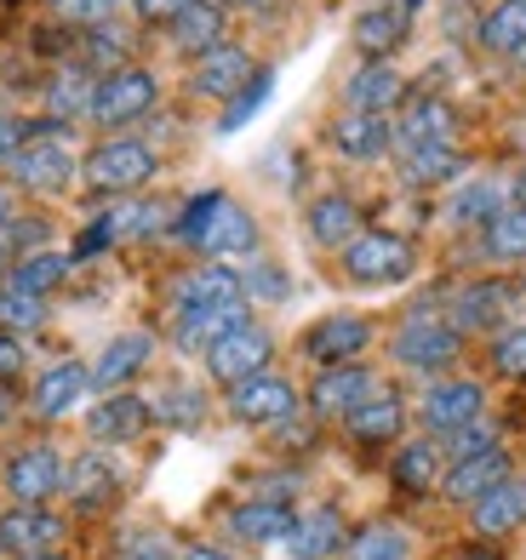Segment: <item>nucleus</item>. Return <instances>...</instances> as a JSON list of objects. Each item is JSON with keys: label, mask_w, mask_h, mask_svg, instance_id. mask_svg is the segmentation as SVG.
I'll list each match as a JSON object with an SVG mask.
<instances>
[{"label": "nucleus", "mask_w": 526, "mask_h": 560, "mask_svg": "<svg viewBox=\"0 0 526 560\" xmlns=\"http://www.w3.org/2000/svg\"><path fill=\"white\" fill-rule=\"evenodd\" d=\"M12 184L23 195H58L74 184V172H81V155L69 149V126L63 120H40L30 126V143L12 155Z\"/></svg>", "instance_id": "obj_1"}, {"label": "nucleus", "mask_w": 526, "mask_h": 560, "mask_svg": "<svg viewBox=\"0 0 526 560\" xmlns=\"http://www.w3.org/2000/svg\"><path fill=\"white\" fill-rule=\"evenodd\" d=\"M161 104V81H155V69H109V74H97V92H92V109L86 120L92 126H104V132H127V126H138L149 109Z\"/></svg>", "instance_id": "obj_2"}, {"label": "nucleus", "mask_w": 526, "mask_h": 560, "mask_svg": "<svg viewBox=\"0 0 526 560\" xmlns=\"http://www.w3.org/2000/svg\"><path fill=\"white\" fill-rule=\"evenodd\" d=\"M155 172H161L155 143H143V138H132V132H115V138L92 143L86 155H81V177H86L92 189H104V195L143 189Z\"/></svg>", "instance_id": "obj_3"}, {"label": "nucleus", "mask_w": 526, "mask_h": 560, "mask_svg": "<svg viewBox=\"0 0 526 560\" xmlns=\"http://www.w3.org/2000/svg\"><path fill=\"white\" fill-rule=\"evenodd\" d=\"M338 258H343V275L355 280V287H400V280H412V269H418L412 241L395 235V229H361Z\"/></svg>", "instance_id": "obj_4"}, {"label": "nucleus", "mask_w": 526, "mask_h": 560, "mask_svg": "<svg viewBox=\"0 0 526 560\" xmlns=\"http://www.w3.org/2000/svg\"><path fill=\"white\" fill-rule=\"evenodd\" d=\"M389 354H395V366H407V372H446L464 354V332L446 315L418 310L412 320H400Z\"/></svg>", "instance_id": "obj_5"}, {"label": "nucleus", "mask_w": 526, "mask_h": 560, "mask_svg": "<svg viewBox=\"0 0 526 560\" xmlns=\"http://www.w3.org/2000/svg\"><path fill=\"white\" fill-rule=\"evenodd\" d=\"M63 480H69V464L58 457V446H17L7 464H0V487H7L12 503H52L63 492Z\"/></svg>", "instance_id": "obj_6"}, {"label": "nucleus", "mask_w": 526, "mask_h": 560, "mask_svg": "<svg viewBox=\"0 0 526 560\" xmlns=\"http://www.w3.org/2000/svg\"><path fill=\"white\" fill-rule=\"evenodd\" d=\"M366 349H372V320L355 315V310L320 315L309 332H304V354H309L315 366H355Z\"/></svg>", "instance_id": "obj_7"}, {"label": "nucleus", "mask_w": 526, "mask_h": 560, "mask_svg": "<svg viewBox=\"0 0 526 560\" xmlns=\"http://www.w3.org/2000/svg\"><path fill=\"white\" fill-rule=\"evenodd\" d=\"M269 361H274V338L264 332V326H235L223 343H212L207 349V372L218 377L223 389H235V384H246V377H258V372H269Z\"/></svg>", "instance_id": "obj_8"}, {"label": "nucleus", "mask_w": 526, "mask_h": 560, "mask_svg": "<svg viewBox=\"0 0 526 560\" xmlns=\"http://www.w3.org/2000/svg\"><path fill=\"white\" fill-rule=\"evenodd\" d=\"M230 418L264 423V429L292 423V418H297V389H292V377L258 372V377H246V384H235V389H230Z\"/></svg>", "instance_id": "obj_9"}, {"label": "nucleus", "mask_w": 526, "mask_h": 560, "mask_svg": "<svg viewBox=\"0 0 526 560\" xmlns=\"http://www.w3.org/2000/svg\"><path fill=\"white\" fill-rule=\"evenodd\" d=\"M378 372L372 366H320V377L309 384V412L315 418H349L355 406H366L372 395H378Z\"/></svg>", "instance_id": "obj_10"}, {"label": "nucleus", "mask_w": 526, "mask_h": 560, "mask_svg": "<svg viewBox=\"0 0 526 560\" xmlns=\"http://www.w3.org/2000/svg\"><path fill=\"white\" fill-rule=\"evenodd\" d=\"M481 412H487V389L475 384V377H435V384L423 389V423H430L435 435L481 423Z\"/></svg>", "instance_id": "obj_11"}, {"label": "nucleus", "mask_w": 526, "mask_h": 560, "mask_svg": "<svg viewBox=\"0 0 526 560\" xmlns=\"http://www.w3.org/2000/svg\"><path fill=\"white\" fill-rule=\"evenodd\" d=\"M58 538H63V515L46 503H12L0 515V555H12V560L58 549Z\"/></svg>", "instance_id": "obj_12"}, {"label": "nucleus", "mask_w": 526, "mask_h": 560, "mask_svg": "<svg viewBox=\"0 0 526 560\" xmlns=\"http://www.w3.org/2000/svg\"><path fill=\"white\" fill-rule=\"evenodd\" d=\"M235 303H246V287H241V275L230 264H200V269H189L178 287H172V310H178V315L235 310Z\"/></svg>", "instance_id": "obj_13"}, {"label": "nucleus", "mask_w": 526, "mask_h": 560, "mask_svg": "<svg viewBox=\"0 0 526 560\" xmlns=\"http://www.w3.org/2000/svg\"><path fill=\"white\" fill-rule=\"evenodd\" d=\"M510 303H515V287L510 280H469V287L453 298V320L458 332H504L510 326Z\"/></svg>", "instance_id": "obj_14"}, {"label": "nucleus", "mask_w": 526, "mask_h": 560, "mask_svg": "<svg viewBox=\"0 0 526 560\" xmlns=\"http://www.w3.org/2000/svg\"><path fill=\"white\" fill-rule=\"evenodd\" d=\"M200 258H212V264H230V258H253L258 252V218L241 207V200L223 195L218 200V212L207 223V235H200Z\"/></svg>", "instance_id": "obj_15"}, {"label": "nucleus", "mask_w": 526, "mask_h": 560, "mask_svg": "<svg viewBox=\"0 0 526 560\" xmlns=\"http://www.w3.org/2000/svg\"><path fill=\"white\" fill-rule=\"evenodd\" d=\"M258 74V63H253V52L246 46H235V40H223V46H212V52H200L195 58V74H189V86L200 92V97H230L246 86Z\"/></svg>", "instance_id": "obj_16"}, {"label": "nucleus", "mask_w": 526, "mask_h": 560, "mask_svg": "<svg viewBox=\"0 0 526 560\" xmlns=\"http://www.w3.org/2000/svg\"><path fill=\"white\" fill-rule=\"evenodd\" d=\"M155 423V412H149V400H138V395H127V389H115V395H104L86 412V435L97 441V446H127V441H138L143 429Z\"/></svg>", "instance_id": "obj_17"}, {"label": "nucleus", "mask_w": 526, "mask_h": 560, "mask_svg": "<svg viewBox=\"0 0 526 560\" xmlns=\"http://www.w3.org/2000/svg\"><path fill=\"white\" fill-rule=\"evenodd\" d=\"M332 149L343 161H355V166H372V161H384L389 155V143H395V126L389 115H361V109H343L332 120Z\"/></svg>", "instance_id": "obj_18"}, {"label": "nucleus", "mask_w": 526, "mask_h": 560, "mask_svg": "<svg viewBox=\"0 0 526 560\" xmlns=\"http://www.w3.org/2000/svg\"><path fill=\"white\" fill-rule=\"evenodd\" d=\"M92 395V366H81V361H58V366H46L40 377H35V389H30V412L35 418H63V412H74Z\"/></svg>", "instance_id": "obj_19"}, {"label": "nucleus", "mask_w": 526, "mask_h": 560, "mask_svg": "<svg viewBox=\"0 0 526 560\" xmlns=\"http://www.w3.org/2000/svg\"><path fill=\"white\" fill-rule=\"evenodd\" d=\"M510 480V452L504 446H492V452H481V457H464V464H446V480H441V492L453 498V503H464V509H475L492 487H504Z\"/></svg>", "instance_id": "obj_20"}, {"label": "nucleus", "mask_w": 526, "mask_h": 560, "mask_svg": "<svg viewBox=\"0 0 526 560\" xmlns=\"http://www.w3.org/2000/svg\"><path fill=\"white\" fill-rule=\"evenodd\" d=\"M469 526H475V538H487V544L521 532L526 526V475H510L504 487H492L481 503L469 509Z\"/></svg>", "instance_id": "obj_21"}, {"label": "nucleus", "mask_w": 526, "mask_h": 560, "mask_svg": "<svg viewBox=\"0 0 526 560\" xmlns=\"http://www.w3.org/2000/svg\"><path fill=\"white\" fill-rule=\"evenodd\" d=\"M400 97H407V81H400V74H395L384 58L361 63V69L343 81V104H349V109H361V115H389Z\"/></svg>", "instance_id": "obj_22"}, {"label": "nucleus", "mask_w": 526, "mask_h": 560, "mask_svg": "<svg viewBox=\"0 0 526 560\" xmlns=\"http://www.w3.org/2000/svg\"><path fill=\"white\" fill-rule=\"evenodd\" d=\"M149 354H155V338H149V332H120L115 343H104V354H97V366H92V389L115 395L120 384H132V377L149 366Z\"/></svg>", "instance_id": "obj_23"}, {"label": "nucleus", "mask_w": 526, "mask_h": 560, "mask_svg": "<svg viewBox=\"0 0 526 560\" xmlns=\"http://www.w3.org/2000/svg\"><path fill=\"white\" fill-rule=\"evenodd\" d=\"M343 429H349V441H355V446H389L400 429H407V406H400V395L378 389L366 406H355V412L343 418Z\"/></svg>", "instance_id": "obj_24"}, {"label": "nucleus", "mask_w": 526, "mask_h": 560, "mask_svg": "<svg viewBox=\"0 0 526 560\" xmlns=\"http://www.w3.org/2000/svg\"><path fill=\"white\" fill-rule=\"evenodd\" d=\"M223 7L218 0H189V7L166 23V35H172V46L178 52H189V58H200V52H212V46H223Z\"/></svg>", "instance_id": "obj_25"}, {"label": "nucleus", "mask_w": 526, "mask_h": 560, "mask_svg": "<svg viewBox=\"0 0 526 560\" xmlns=\"http://www.w3.org/2000/svg\"><path fill=\"white\" fill-rule=\"evenodd\" d=\"M343 515L332 503H320V509H309V515H297V526H292V538H287V549L297 555V560H327V555H343Z\"/></svg>", "instance_id": "obj_26"}, {"label": "nucleus", "mask_w": 526, "mask_h": 560, "mask_svg": "<svg viewBox=\"0 0 526 560\" xmlns=\"http://www.w3.org/2000/svg\"><path fill=\"white\" fill-rule=\"evenodd\" d=\"M292 526H297V515H292L281 498H258V503L230 509V532H235V538H246V544H287Z\"/></svg>", "instance_id": "obj_27"}, {"label": "nucleus", "mask_w": 526, "mask_h": 560, "mask_svg": "<svg viewBox=\"0 0 526 560\" xmlns=\"http://www.w3.org/2000/svg\"><path fill=\"white\" fill-rule=\"evenodd\" d=\"M63 492L81 503V509H104L115 492H120V469H115V457L104 452H81L69 464V480H63Z\"/></svg>", "instance_id": "obj_28"}, {"label": "nucleus", "mask_w": 526, "mask_h": 560, "mask_svg": "<svg viewBox=\"0 0 526 560\" xmlns=\"http://www.w3.org/2000/svg\"><path fill=\"white\" fill-rule=\"evenodd\" d=\"M235 326H246V303H235V310H200V315H178V320H172V343H178L184 354H207L212 343L230 338Z\"/></svg>", "instance_id": "obj_29"}, {"label": "nucleus", "mask_w": 526, "mask_h": 560, "mask_svg": "<svg viewBox=\"0 0 526 560\" xmlns=\"http://www.w3.org/2000/svg\"><path fill=\"white\" fill-rule=\"evenodd\" d=\"M304 218H309V235L320 246H338V252L361 235V207L349 195H315Z\"/></svg>", "instance_id": "obj_30"}, {"label": "nucleus", "mask_w": 526, "mask_h": 560, "mask_svg": "<svg viewBox=\"0 0 526 560\" xmlns=\"http://www.w3.org/2000/svg\"><path fill=\"white\" fill-rule=\"evenodd\" d=\"M400 172H407V184L435 189V184L464 177V155H458V143H412V149H400Z\"/></svg>", "instance_id": "obj_31"}, {"label": "nucleus", "mask_w": 526, "mask_h": 560, "mask_svg": "<svg viewBox=\"0 0 526 560\" xmlns=\"http://www.w3.org/2000/svg\"><path fill=\"white\" fill-rule=\"evenodd\" d=\"M389 475H395V487H400V492H435L441 480H446V457H441L435 441H412V446H400V452H395Z\"/></svg>", "instance_id": "obj_32"}, {"label": "nucleus", "mask_w": 526, "mask_h": 560, "mask_svg": "<svg viewBox=\"0 0 526 560\" xmlns=\"http://www.w3.org/2000/svg\"><path fill=\"white\" fill-rule=\"evenodd\" d=\"M395 143L412 149V143H453V109L441 97H412L407 115L395 126Z\"/></svg>", "instance_id": "obj_33"}, {"label": "nucleus", "mask_w": 526, "mask_h": 560, "mask_svg": "<svg viewBox=\"0 0 526 560\" xmlns=\"http://www.w3.org/2000/svg\"><path fill=\"white\" fill-rule=\"evenodd\" d=\"M481 258L487 264H526V207L510 200V207L481 229Z\"/></svg>", "instance_id": "obj_34"}, {"label": "nucleus", "mask_w": 526, "mask_h": 560, "mask_svg": "<svg viewBox=\"0 0 526 560\" xmlns=\"http://www.w3.org/2000/svg\"><path fill=\"white\" fill-rule=\"evenodd\" d=\"M481 46L498 58H521L526 52V0H498L481 18Z\"/></svg>", "instance_id": "obj_35"}, {"label": "nucleus", "mask_w": 526, "mask_h": 560, "mask_svg": "<svg viewBox=\"0 0 526 560\" xmlns=\"http://www.w3.org/2000/svg\"><path fill=\"white\" fill-rule=\"evenodd\" d=\"M407 23H412L407 7H372V12L355 18V46L372 52V58H384V52H395V46L407 40Z\"/></svg>", "instance_id": "obj_36"}, {"label": "nucleus", "mask_w": 526, "mask_h": 560, "mask_svg": "<svg viewBox=\"0 0 526 560\" xmlns=\"http://www.w3.org/2000/svg\"><path fill=\"white\" fill-rule=\"evenodd\" d=\"M92 92H97L92 69L86 63H63L52 81H46V109H52L58 120H74V115L92 109Z\"/></svg>", "instance_id": "obj_37"}, {"label": "nucleus", "mask_w": 526, "mask_h": 560, "mask_svg": "<svg viewBox=\"0 0 526 560\" xmlns=\"http://www.w3.org/2000/svg\"><path fill=\"white\" fill-rule=\"evenodd\" d=\"M343 560H412V538L395 521H372L343 544Z\"/></svg>", "instance_id": "obj_38"}, {"label": "nucleus", "mask_w": 526, "mask_h": 560, "mask_svg": "<svg viewBox=\"0 0 526 560\" xmlns=\"http://www.w3.org/2000/svg\"><path fill=\"white\" fill-rule=\"evenodd\" d=\"M498 212H504V189L492 184V177H475V184H464L453 195V207H446V218H453L458 229H487Z\"/></svg>", "instance_id": "obj_39"}, {"label": "nucleus", "mask_w": 526, "mask_h": 560, "mask_svg": "<svg viewBox=\"0 0 526 560\" xmlns=\"http://www.w3.org/2000/svg\"><path fill=\"white\" fill-rule=\"evenodd\" d=\"M69 264H74L69 252H52V246H46V252H30V258H17L7 280H12V287H23V292H40V298H46V292H58L63 280H69Z\"/></svg>", "instance_id": "obj_40"}, {"label": "nucleus", "mask_w": 526, "mask_h": 560, "mask_svg": "<svg viewBox=\"0 0 526 560\" xmlns=\"http://www.w3.org/2000/svg\"><path fill=\"white\" fill-rule=\"evenodd\" d=\"M40 326H46V298L12 287V280H0V332L30 338V332H40Z\"/></svg>", "instance_id": "obj_41"}, {"label": "nucleus", "mask_w": 526, "mask_h": 560, "mask_svg": "<svg viewBox=\"0 0 526 560\" xmlns=\"http://www.w3.org/2000/svg\"><path fill=\"white\" fill-rule=\"evenodd\" d=\"M149 412H155V423H166V429H200L207 423V395H200L195 384H166Z\"/></svg>", "instance_id": "obj_42"}, {"label": "nucleus", "mask_w": 526, "mask_h": 560, "mask_svg": "<svg viewBox=\"0 0 526 560\" xmlns=\"http://www.w3.org/2000/svg\"><path fill=\"white\" fill-rule=\"evenodd\" d=\"M115 241H143V235H161L172 229V207L166 200H132V207H115Z\"/></svg>", "instance_id": "obj_43"}, {"label": "nucleus", "mask_w": 526, "mask_h": 560, "mask_svg": "<svg viewBox=\"0 0 526 560\" xmlns=\"http://www.w3.org/2000/svg\"><path fill=\"white\" fill-rule=\"evenodd\" d=\"M269 92H274V74H269V69H258L253 81H246V86L230 97V109H223L218 132H223V138H230V132H241V126H246V120H253V115L269 104Z\"/></svg>", "instance_id": "obj_44"}, {"label": "nucleus", "mask_w": 526, "mask_h": 560, "mask_svg": "<svg viewBox=\"0 0 526 560\" xmlns=\"http://www.w3.org/2000/svg\"><path fill=\"white\" fill-rule=\"evenodd\" d=\"M241 287H246V298H258V303H281V298L292 292V280H287L281 264L253 258V264H246V275H241Z\"/></svg>", "instance_id": "obj_45"}, {"label": "nucleus", "mask_w": 526, "mask_h": 560, "mask_svg": "<svg viewBox=\"0 0 526 560\" xmlns=\"http://www.w3.org/2000/svg\"><path fill=\"white\" fill-rule=\"evenodd\" d=\"M435 446H441V457H453V464H464V457H481V452H492V446H498V435H492V423L481 418V423H464V429H453V435H441Z\"/></svg>", "instance_id": "obj_46"}, {"label": "nucleus", "mask_w": 526, "mask_h": 560, "mask_svg": "<svg viewBox=\"0 0 526 560\" xmlns=\"http://www.w3.org/2000/svg\"><path fill=\"white\" fill-rule=\"evenodd\" d=\"M492 366L498 377H526V326H504V332H492Z\"/></svg>", "instance_id": "obj_47"}, {"label": "nucleus", "mask_w": 526, "mask_h": 560, "mask_svg": "<svg viewBox=\"0 0 526 560\" xmlns=\"http://www.w3.org/2000/svg\"><path fill=\"white\" fill-rule=\"evenodd\" d=\"M52 7H58V18H69V23H81V30H92V23H109V18H115L120 0H52Z\"/></svg>", "instance_id": "obj_48"}, {"label": "nucleus", "mask_w": 526, "mask_h": 560, "mask_svg": "<svg viewBox=\"0 0 526 560\" xmlns=\"http://www.w3.org/2000/svg\"><path fill=\"white\" fill-rule=\"evenodd\" d=\"M23 377V338H7L0 332V395Z\"/></svg>", "instance_id": "obj_49"}, {"label": "nucleus", "mask_w": 526, "mask_h": 560, "mask_svg": "<svg viewBox=\"0 0 526 560\" xmlns=\"http://www.w3.org/2000/svg\"><path fill=\"white\" fill-rule=\"evenodd\" d=\"M109 241H115V218L104 212V218H97V223L86 229V235H81V241H74V258H97V252H104Z\"/></svg>", "instance_id": "obj_50"}, {"label": "nucleus", "mask_w": 526, "mask_h": 560, "mask_svg": "<svg viewBox=\"0 0 526 560\" xmlns=\"http://www.w3.org/2000/svg\"><path fill=\"white\" fill-rule=\"evenodd\" d=\"M30 143V126H23L17 115H0V166H12V155Z\"/></svg>", "instance_id": "obj_51"}, {"label": "nucleus", "mask_w": 526, "mask_h": 560, "mask_svg": "<svg viewBox=\"0 0 526 560\" xmlns=\"http://www.w3.org/2000/svg\"><path fill=\"white\" fill-rule=\"evenodd\" d=\"M184 7H189V0H132V12H138L143 23H172Z\"/></svg>", "instance_id": "obj_52"}, {"label": "nucleus", "mask_w": 526, "mask_h": 560, "mask_svg": "<svg viewBox=\"0 0 526 560\" xmlns=\"http://www.w3.org/2000/svg\"><path fill=\"white\" fill-rule=\"evenodd\" d=\"M178 560H235L230 549H212V544H195V549H178Z\"/></svg>", "instance_id": "obj_53"}, {"label": "nucleus", "mask_w": 526, "mask_h": 560, "mask_svg": "<svg viewBox=\"0 0 526 560\" xmlns=\"http://www.w3.org/2000/svg\"><path fill=\"white\" fill-rule=\"evenodd\" d=\"M7 218H17V207H12V189L0 184V223H7Z\"/></svg>", "instance_id": "obj_54"}, {"label": "nucleus", "mask_w": 526, "mask_h": 560, "mask_svg": "<svg viewBox=\"0 0 526 560\" xmlns=\"http://www.w3.org/2000/svg\"><path fill=\"white\" fill-rule=\"evenodd\" d=\"M515 207H526V172L515 177Z\"/></svg>", "instance_id": "obj_55"}, {"label": "nucleus", "mask_w": 526, "mask_h": 560, "mask_svg": "<svg viewBox=\"0 0 526 560\" xmlns=\"http://www.w3.org/2000/svg\"><path fill=\"white\" fill-rule=\"evenodd\" d=\"M7 418H12V406H7V395H0V429H7Z\"/></svg>", "instance_id": "obj_56"}, {"label": "nucleus", "mask_w": 526, "mask_h": 560, "mask_svg": "<svg viewBox=\"0 0 526 560\" xmlns=\"http://www.w3.org/2000/svg\"><path fill=\"white\" fill-rule=\"evenodd\" d=\"M23 560H63L58 549H46V555H23Z\"/></svg>", "instance_id": "obj_57"}, {"label": "nucleus", "mask_w": 526, "mask_h": 560, "mask_svg": "<svg viewBox=\"0 0 526 560\" xmlns=\"http://www.w3.org/2000/svg\"><path fill=\"white\" fill-rule=\"evenodd\" d=\"M12 275V258H7V252H0V280H7Z\"/></svg>", "instance_id": "obj_58"}, {"label": "nucleus", "mask_w": 526, "mask_h": 560, "mask_svg": "<svg viewBox=\"0 0 526 560\" xmlns=\"http://www.w3.org/2000/svg\"><path fill=\"white\" fill-rule=\"evenodd\" d=\"M218 7H258V0H218Z\"/></svg>", "instance_id": "obj_59"}, {"label": "nucleus", "mask_w": 526, "mask_h": 560, "mask_svg": "<svg viewBox=\"0 0 526 560\" xmlns=\"http://www.w3.org/2000/svg\"><path fill=\"white\" fill-rule=\"evenodd\" d=\"M464 560H492V555H464Z\"/></svg>", "instance_id": "obj_60"}, {"label": "nucleus", "mask_w": 526, "mask_h": 560, "mask_svg": "<svg viewBox=\"0 0 526 560\" xmlns=\"http://www.w3.org/2000/svg\"><path fill=\"white\" fill-rule=\"evenodd\" d=\"M521 63H526V52H521Z\"/></svg>", "instance_id": "obj_61"}, {"label": "nucleus", "mask_w": 526, "mask_h": 560, "mask_svg": "<svg viewBox=\"0 0 526 560\" xmlns=\"http://www.w3.org/2000/svg\"><path fill=\"white\" fill-rule=\"evenodd\" d=\"M120 560H127V555H120Z\"/></svg>", "instance_id": "obj_62"}, {"label": "nucleus", "mask_w": 526, "mask_h": 560, "mask_svg": "<svg viewBox=\"0 0 526 560\" xmlns=\"http://www.w3.org/2000/svg\"><path fill=\"white\" fill-rule=\"evenodd\" d=\"M521 292H526V287H521Z\"/></svg>", "instance_id": "obj_63"}]
</instances>
